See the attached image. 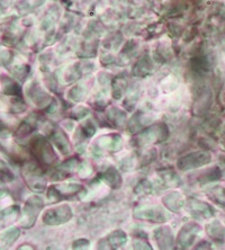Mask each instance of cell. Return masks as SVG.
<instances>
[{
    "mask_svg": "<svg viewBox=\"0 0 225 250\" xmlns=\"http://www.w3.org/2000/svg\"><path fill=\"white\" fill-rule=\"evenodd\" d=\"M72 250H89V241L87 239H78L72 244Z\"/></svg>",
    "mask_w": 225,
    "mask_h": 250,
    "instance_id": "4316f807",
    "label": "cell"
},
{
    "mask_svg": "<svg viewBox=\"0 0 225 250\" xmlns=\"http://www.w3.org/2000/svg\"><path fill=\"white\" fill-rule=\"evenodd\" d=\"M29 97L32 98V101L34 102L35 104H38V106L46 105L47 103H50L51 101V97L38 83L31 84V88H29Z\"/></svg>",
    "mask_w": 225,
    "mask_h": 250,
    "instance_id": "e0dca14e",
    "label": "cell"
},
{
    "mask_svg": "<svg viewBox=\"0 0 225 250\" xmlns=\"http://www.w3.org/2000/svg\"><path fill=\"white\" fill-rule=\"evenodd\" d=\"M160 176L164 185H167L168 187H178L180 185L179 176L173 170L160 171Z\"/></svg>",
    "mask_w": 225,
    "mask_h": 250,
    "instance_id": "44dd1931",
    "label": "cell"
},
{
    "mask_svg": "<svg viewBox=\"0 0 225 250\" xmlns=\"http://www.w3.org/2000/svg\"><path fill=\"white\" fill-rule=\"evenodd\" d=\"M99 178H101L102 181H104L109 187L115 189L121 187L122 183H123L119 170L114 167H109L108 169H106L102 174H101V177Z\"/></svg>",
    "mask_w": 225,
    "mask_h": 250,
    "instance_id": "2e32d148",
    "label": "cell"
},
{
    "mask_svg": "<svg viewBox=\"0 0 225 250\" xmlns=\"http://www.w3.org/2000/svg\"><path fill=\"white\" fill-rule=\"evenodd\" d=\"M151 189H152V186H151V183L147 181H142L139 184L138 187H136V192L139 193H150Z\"/></svg>",
    "mask_w": 225,
    "mask_h": 250,
    "instance_id": "83f0119b",
    "label": "cell"
},
{
    "mask_svg": "<svg viewBox=\"0 0 225 250\" xmlns=\"http://www.w3.org/2000/svg\"><path fill=\"white\" fill-rule=\"evenodd\" d=\"M21 175L29 188L36 193H42L46 187V179L44 177L42 169L33 163L25 164L21 169Z\"/></svg>",
    "mask_w": 225,
    "mask_h": 250,
    "instance_id": "3957f363",
    "label": "cell"
},
{
    "mask_svg": "<svg viewBox=\"0 0 225 250\" xmlns=\"http://www.w3.org/2000/svg\"><path fill=\"white\" fill-rule=\"evenodd\" d=\"M127 241V234L123 230H115L102 238L96 245V250H117Z\"/></svg>",
    "mask_w": 225,
    "mask_h": 250,
    "instance_id": "30bf717a",
    "label": "cell"
},
{
    "mask_svg": "<svg viewBox=\"0 0 225 250\" xmlns=\"http://www.w3.org/2000/svg\"><path fill=\"white\" fill-rule=\"evenodd\" d=\"M187 208L193 215L201 216V218H209L213 213L211 208L204 202H201L195 198H189L187 203Z\"/></svg>",
    "mask_w": 225,
    "mask_h": 250,
    "instance_id": "7c38bea8",
    "label": "cell"
},
{
    "mask_svg": "<svg viewBox=\"0 0 225 250\" xmlns=\"http://www.w3.org/2000/svg\"><path fill=\"white\" fill-rule=\"evenodd\" d=\"M73 215L72 209L68 204H61L45 211L42 220L47 226H61L69 222Z\"/></svg>",
    "mask_w": 225,
    "mask_h": 250,
    "instance_id": "8992f818",
    "label": "cell"
},
{
    "mask_svg": "<svg viewBox=\"0 0 225 250\" xmlns=\"http://www.w3.org/2000/svg\"><path fill=\"white\" fill-rule=\"evenodd\" d=\"M164 207L171 212H178L185 205V198L178 192H171L162 198Z\"/></svg>",
    "mask_w": 225,
    "mask_h": 250,
    "instance_id": "5bb4252c",
    "label": "cell"
},
{
    "mask_svg": "<svg viewBox=\"0 0 225 250\" xmlns=\"http://www.w3.org/2000/svg\"><path fill=\"white\" fill-rule=\"evenodd\" d=\"M43 208V200L40 196H32L29 197L23 211L24 220L21 221V226L24 228H31L34 226V223L38 219L41 209Z\"/></svg>",
    "mask_w": 225,
    "mask_h": 250,
    "instance_id": "9c48e42d",
    "label": "cell"
},
{
    "mask_svg": "<svg viewBox=\"0 0 225 250\" xmlns=\"http://www.w3.org/2000/svg\"><path fill=\"white\" fill-rule=\"evenodd\" d=\"M77 166H78V161L76 160V158L64 161L63 164H61L60 166L54 169V171L52 172V179H54V181H61V179L66 178L71 174L73 169L77 168Z\"/></svg>",
    "mask_w": 225,
    "mask_h": 250,
    "instance_id": "4fadbf2b",
    "label": "cell"
},
{
    "mask_svg": "<svg viewBox=\"0 0 225 250\" xmlns=\"http://www.w3.org/2000/svg\"><path fill=\"white\" fill-rule=\"evenodd\" d=\"M99 141H101L102 148H107L109 150H113V151H119L122 146V139L117 134L105 137L99 140Z\"/></svg>",
    "mask_w": 225,
    "mask_h": 250,
    "instance_id": "d6986e66",
    "label": "cell"
},
{
    "mask_svg": "<svg viewBox=\"0 0 225 250\" xmlns=\"http://www.w3.org/2000/svg\"><path fill=\"white\" fill-rule=\"evenodd\" d=\"M31 151L41 164L46 165V166H51L57 161V154L50 142L42 135H38L32 140Z\"/></svg>",
    "mask_w": 225,
    "mask_h": 250,
    "instance_id": "7a4b0ae2",
    "label": "cell"
},
{
    "mask_svg": "<svg viewBox=\"0 0 225 250\" xmlns=\"http://www.w3.org/2000/svg\"><path fill=\"white\" fill-rule=\"evenodd\" d=\"M209 160H211V156H209L207 152H190L186 154V156H184L183 158H180L178 163H177V167H178L180 170L187 171L190 170V169L204 166V165L209 163Z\"/></svg>",
    "mask_w": 225,
    "mask_h": 250,
    "instance_id": "ba28073f",
    "label": "cell"
},
{
    "mask_svg": "<svg viewBox=\"0 0 225 250\" xmlns=\"http://www.w3.org/2000/svg\"><path fill=\"white\" fill-rule=\"evenodd\" d=\"M86 188L80 184H63V185L51 186L47 190V197L50 201L58 202L86 194Z\"/></svg>",
    "mask_w": 225,
    "mask_h": 250,
    "instance_id": "277c9868",
    "label": "cell"
},
{
    "mask_svg": "<svg viewBox=\"0 0 225 250\" xmlns=\"http://www.w3.org/2000/svg\"><path fill=\"white\" fill-rule=\"evenodd\" d=\"M154 239L160 250H176V238L169 227H161L154 230Z\"/></svg>",
    "mask_w": 225,
    "mask_h": 250,
    "instance_id": "8fae6325",
    "label": "cell"
},
{
    "mask_svg": "<svg viewBox=\"0 0 225 250\" xmlns=\"http://www.w3.org/2000/svg\"><path fill=\"white\" fill-rule=\"evenodd\" d=\"M125 86H126V83H125L124 79L122 78H115L113 82V96L116 99L121 98L123 96Z\"/></svg>",
    "mask_w": 225,
    "mask_h": 250,
    "instance_id": "603a6c76",
    "label": "cell"
},
{
    "mask_svg": "<svg viewBox=\"0 0 225 250\" xmlns=\"http://www.w3.org/2000/svg\"><path fill=\"white\" fill-rule=\"evenodd\" d=\"M153 65L151 62L150 57L147 54L142 56V58L136 62V64L133 68V75L136 77H145L152 71Z\"/></svg>",
    "mask_w": 225,
    "mask_h": 250,
    "instance_id": "ac0fdd59",
    "label": "cell"
},
{
    "mask_svg": "<svg viewBox=\"0 0 225 250\" xmlns=\"http://www.w3.org/2000/svg\"><path fill=\"white\" fill-rule=\"evenodd\" d=\"M107 117H108L110 122L115 125H123L126 121V114L117 107L109 108L108 112H107Z\"/></svg>",
    "mask_w": 225,
    "mask_h": 250,
    "instance_id": "ffe728a7",
    "label": "cell"
},
{
    "mask_svg": "<svg viewBox=\"0 0 225 250\" xmlns=\"http://www.w3.org/2000/svg\"><path fill=\"white\" fill-rule=\"evenodd\" d=\"M134 218L151 223H164L169 220L168 213L160 207L140 205L134 209Z\"/></svg>",
    "mask_w": 225,
    "mask_h": 250,
    "instance_id": "5b68a950",
    "label": "cell"
},
{
    "mask_svg": "<svg viewBox=\"0 0 225 250\" xmlns=\"http://www.w3.org/2000/svg\"><path fill=\"white\" fill-rule=\"evenodd\" d=\"M168 138V126L164 123L151 125L145 130L140 132L132 140L133 146H144L151 143H161Z\"/></svg>",
    "mask_w": 225,
    "mask_h": 250,
    "instance_id": "6da1fadb",
    "label": "cell"
},
{
    "mask_svg": "<svg viewBox=\"0 0 225 250\" xmlns=\"http://www.w3.org/2000/svg\"><path fill=\"white\" fill-rule=\"evenodd\" d=\"M14 174L10 168L0 159V181L1 182H12L14 179Z\"/></svg>",
    "mask_w": 225,
    "mask_h": 250,
    "instance_id": "cb8c5ba5",
    "label": "cell"
},
{
    "mask_svg": "<svg viewBox=\"0 0 225 250\" xmlns=\"http://www.w3.org/2000/svg\"><path fill=\"white\" fill-rule=\"evenodd\" d=\"M209 247H208V244H206V242H202V244H199L196 249L195 250H208Z\"/></svg>",
    "mask_w": 225,
    "mask_h": 250,
    "instance_id": "f546056e",
    "label": "cell"
},
{
    "mask_svg": "<svg viewBox=\"0 0 225 250\" xmlns=\"http://www.w3.org/2000/svg\"><path fill=\"white\" fill-rule=\"evenodd\" d=\"M51 140L54 142V145L57 146V148L60 150L62 154H69L71 151V146H70L69 139L66 137V134L60 128L52 131L51 134Z\"/></svg>",
    "mask_w": 225,
    "mask_h": 250,
    "instance_id": "9a60e30c",
    "label": "cell"
},
{
    "mask_svg": "<svg viewBox=\"0 0 225 250\" xmlns=\"http://www.w3.org/2000/svg\"><path fill=\"white\" fill-rule=\"evenodd\" d=\"M132 249L133 250H153L149 242H147L145 239H142V238H135L134 240H133Z\"/></svg>",
    "mask_w": 225,
    "mask_h": 250,
    "instance_id": "484cf974",
    "label": "cell"
},
{
    "mask_svg": "<svg viewBox=\"0 0 225 250\" xmlns=\"http://www.w3.org/2000/svg\"><path fill=\"white\" fill-rule=\"evenodd\" d=\"M138 99H139V88H138V86H134L131 88L130 91H128L127 97H126V99H125V102H124L125 107H126L128 111H131V109H133V107L135 106Z\"/></svg>",
    "mask_w": 225,
    "mask_h": 250,
    "instance_id": "7402d4cb",
    "label": "cell"
},
{
    "mask_svg": "<svg viewBox=\"0 0 225 250\" xmlns=\"http://www.w3.org/2000/svg\"><path fill=\"white\" fill-rule=\"evenodd\" d=\"M201 231V227L195 222H188L177 234L176 246L180 250H187L194 245L195 239Z\"/></svg>",
    "mask_w": 225,
    "mask_h": 250,
    "instance_id": "52a82bcc",
    "label": "cell"
},
{
    "mask_svg": "<svg viewBox=\"0 0 225 250\" xmlns=\"http://www.w3.org/2000/svg\"><path fill=\"white\" fill-rule=\"evenodd\" d=\"M82 86H76L73 87L71 90H70V98L75 99V101H80L81 97H82Z\"/></svg>",
    "mask_w": 225,
    "mask_h": 250,
    "instance_id": "f1b7e54d",
    "label": "cell"
},
{
    "mask_svg": "<svg viewBox=\"0 0 225 250\" xmlns=\"http://www.w3.org/2000/svg\"><path fill=\"white\" fill-rule=\"evenodd\" d=\"M79 132L82 133V135L84 138H90L93 137L96 132V127L95 125L93 124L91 121H87V122H84L83 124L80 125L79 127Z\"/></svg>",
    "mask_w": 225,
    "mask_h": 250,
    "instance_id": "d4e9b609",
    "label": "cell"
}]
</instances>
